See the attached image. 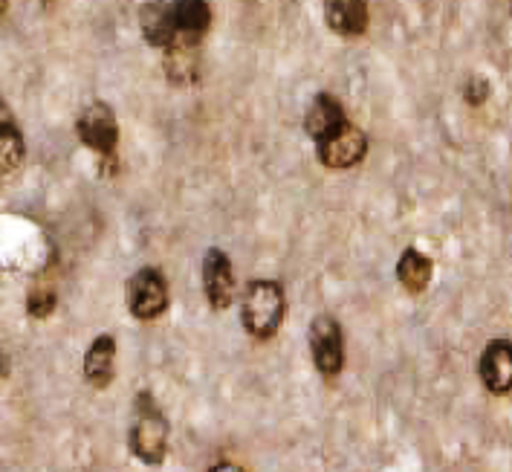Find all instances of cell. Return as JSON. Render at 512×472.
Listing matches in <instances>:
<instances>
[{"label":"cell","mask_w":512,"mask_h":472,"mask_svg":"<svg viewBox=\"0 0 512 472\" xmlns=\"http://www.w3.org/2000/svg\"><path fill=\"white\" fill-rule=\"evenodd\" d=\"M142 32L145 41L157 50H168L177 41V29H174V15H171V3H151L142 9Z\"/></svg>","instance_id":"cell-14"},{"label":"cell","mask_w":512,"mask_h":472,"mask_svg":"<svg viewBox=\"0 0 512 472\" xmlns=\"http://www.w3.org/2000/svg\"><path fill=\"white\" fill-rule=\"evenodd\" d=\"M432 270V258H429L426 252L414 250V247H408V250L400 255V261H397V278H400L405 293H411V296L426 293V287H429V281H432Z\"/></svg>","instance_id":"cell-13"},{"label":"cell","mask_w":512,"mask_h":472,"mask_svg":"<svg viewBox=\"0 0 512 472\" xmlns=\"http://www.w3.org/2000/svg\"><path fill=\"white\" fill-rule=\"evenodd\" d=\"M342 125H345V108L330 93H319L313 99V105L304 113V128H307V134L316 139V142L330 137Z\"/></svg>","instance_id":"cell-12"},{"label":"cell","mask_w":512,"mask_h":472,"mask_svg":"<svg viewBox=\"0 0 512 472\" xmlns=\"http://www.w3.org/2000/svg\"><path fill=\"white\" fill-rule=\"evenodd\" d=\"M165 53V73L180 87L200 82V41L194 38H177Z\"/></svg>","instance_id":"cell-9"},{"label":"cell","mask_w":512,"mask_h":472,"mask_svg":"<svg viewBox=\"0 0 512 472\" xmlns=\"http://www.w3.org/2000/svg\"><path fill=\"white\" fill-rule=\"evenodd\" d=\"M76 134H79L81 145L96 151L105 166L110 160L116 163L119 125H116V113H113L108 102H90L76 119Z\"/></svg>","instance_id":"cell-3"},{"label":"cell","mask_w":512,"mask_h":472,"mask_svg":"<svg viewBox=\"0 0 512 472\" xmlns=\"http://www.w3.org/2000/svg\"><path fill=\"white\" fill-rule=\"evenodd\" d=\"M168 417L157 406L151 391H139L134 400V426L128 435V446L136 458L148 467H160L168 452Z\"/></svg>","instance_id":"cell-2"},{"label":"cell","mask_w":512,"mask_h":472,"mask_svg":"<svg viewBox=\"0 0 512 472\" xmlns=\"http://www.w3.org/2000/svg\"><path fill=\"white\" fill-rule=\"evenodd\" d=\"M365 154H368V137L362 128H356L351 122L336 128L330 137L319 139V145H316V157L327 168L359 166L365 160Z\"/></svg>","instance_id":"cell-6"},{"label":"cell","mask_w":512,"mask_h":472,"mask_svg":"<svg viewBox=\"0 0 512 472\" xmlns=\"http://www.w3.org/2000/svg\"><path fill=\"white\" fill-rule=\"evenodd\" d=\"M113 360H116V339L110 334H99L84 354V380L93 389H108L113 380Z\"/></svg>","instance_id":"cell-11"},{"label":"cell","mask_w":512,"mask_h":472,"mask_svg":"<svg viewBox=\"0 0 512 472\" xmlns=\"http://www.w3.org/2000/svg\"><path fill=\"white\" fill-rule=\"evenodd\" d=\"M55 302H58V296H55L53 287H32V293H29L27 299V310L32 319H47L50 313L55 310Z\"/></svg>","instance_id":"cell-17"},{"label":"cell","mask_w":512,"mask_h":472,"mask_svg":"<svg viewBox=\"0 0 512 472\" xmlns=\"http://www.w3.org/2000/svg\"><path fill=\"white\" fill-rule=\"evenodd\" d=\"M6 12H9V3H3V0H0V18H3Z\"/></svg>","instance_id":"cell-20"},{"label":"cell","mask_w":512,"mask_h":472,"mask_svg":"<svg viewBox=\"0 0 512 472\" xmlns=\"http://www.w3.org/2000/svg\"><path fill=\"white\" fill-rule=\"evenodd\" d=\"M171 15H174L177 38H194V41H200L209 32V24H212V9H209V3H200V0L171 3Z\"/></svg>","instance_id":"cell-15"},{"label":"cell","mask_w":512,"mask_h":472,"mask_svg":"<svg viewBox=\"0 0 512 472\" xmlns=\"http://www.w3.org/2000/svg\"><path fill=\"white\" fill-rule=\"evenodd\" d=\"M310 354L313 365L319 368L324 377H336L345 368V339L342 328L330 313H319L310 322Z\"/></svg>","instance_id":"cell-5"},{"label":"cell","mask_w":512,"mask_h":472,"mask_svg":"<svg viewBox=\"0 0 512 472\" xmlns=\"http://www.w3.org/2000/svg\"><path fill=\"white\" fill-rule=\"evenodd\" d=\"M463 96H466L469 105H484L489 99V82L481 79V76H472L469 82L463 84Z\"/></svg>","instance_id":"cell-18"},{"label":"cell","mask_w":512,"mask_h":472,"mask_svg":"<svg viewBox=\"0 0 512 472\" xmlns=\"http://www.w3.org/2000/svg\"><path fill=\"white\" fill-rule=\"evenodd\" d=\"M203 293L215 310H226L235 299V270L223 250H206L203 255Z\"/></svg>","instance_id":"cell-7"},{"label":"cell","mask_w":512,"mask_h":472,"mask_svg":"<svg viewBox=\"0 0 512 472\" xmlns=\"http://www.w3.org/2000/svg\"><path fill=\"white\" fill-rule=\"evenodd\" d=\"M287 313L284 287L272 278H255L246 284L241 296V322L243 331L252 339H272L278 334Z\"/></svg>","instance_id":"cell-1"},{"label":"cell","mask_w":512,"mask_h":472,"mask_svg":"<svg viewBox=\"0 0 512 472\" xmlns=\"http://www.w3.org/2000/svg\"><path fill=\"white\" fill-rule=\"evenodd\" d=\"M209 472H243L238 464H232V461H220V464H215Z\"/></svg>","instance_id":"cell-19"},{"label":"cell","mask_w":512,"mask_h":472,"mask_svg":"<svg viewBox=\"0 0 512 472\" xmlns=\"http://www.w3.org/2000/svg\"><path fill=\"white\" fill-rule=\"evenodd\" d=\"M168 307V281L157 267H142L128 278V310L134 319L151 322Z\"/></svg>","instance_id":"cell-4"},{"label":"cell","mask_w":512,"mask_h":472,"mask_svg":"<svg viewBox=\"0 0 512 472\" xmlns=\"http://www.w3.org/2000/svg\"><path fill=\"white\" fill-rule=\"evenodd\" d=\"M324 21L336 35L356 38L368 29L371 15L362 0H330V3H324Z\"/></svg>","instance_id":"cell-10"},{"label":"cell","mask_w":512,"mask_h":472,"mask_svg":"<svg viewBox=\"0 0 512 472\" xmlns=\"http://www.w3.org/2000/svg\"><path fill=\"white\" fill-rule=\"evenodd\" d=\"M481 380L492 394H510L512 389V342L492 339L481 357Z\"/></svg>","instance_id":"cell-8"},{"label":"cell","mask_w":512,"mask_h":472,"mask_svg":"<svg viewBox=\"0 0 512 472\" xmlns=\"http://www.w3.org/2000/svg\"><path fill=\"white\" fill-rule=\"evenodd\" d=\"M24 134L18 131L15 122L0 125V174H12L15 168L24 163Z\"/></svg>","instance_id":"cell-16"}]
</instances>
